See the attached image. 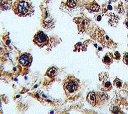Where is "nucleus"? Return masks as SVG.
<instances>
[{
	"instance_id": "f257e3e1",
	"label": "nucleus",
	"mask_w": 128,
	"mask_h": 114,
	"mask_svg": "<svg viewBox=\"0 0 128 114\" xmlns=\"http://www.w3.org/2000/svg\"><path fill=\"white\" fill-rule=\"evenodd\" d=\"M12 11L20 17H26L31 14L33 12V8L30 2L26 0H17L12 5Z\"/></svg>"
},
{
	"instance_id": "f03ea898",
	"label": "nucleus",
	"mask_w": 128,
	"mask_h": 114,
	"mask_svg": "<svg viewBox=\"0 0 128 114\" xmlns=\"http://www.w3.org/2000/svg\"><path fill=\"white\" fill-rule=\"evenodd\" d=\"M63 86L66 95L68 97H72L79 90L80 84L79 80L76 78L69 75L64 80Z\"/></svg>"
},
{
	"instance_id": "7ed1b4c3",
	"label": "nucleus",
	"mask_w": 128,
	"mask_h": 114,
	"mask_svg": "<svg viewBox=\"0 0 128 114\" xmlns=\"http://www.w3.org/2000/svg\"><path fill=\"white\" fill-rule=\"evenodd\" d=\"M48 41V37L42 31L38 32L33 38L34 43L39 47H43L46 45Z\"/></svg>"
},
{
	"instance_id": "20e7f679",
	"label": "nucleus",
	"mask_w": 128,
	"mask_h": 114,
	"mask_svg": "<svg viewBox=\"0 0 128 114\" xmlns=\"http://www.w3.org/2000/svg\"><path fill=\"white\" fill-rule=\"evenodd\" d=\"M32 60V56L30 54L28 53H24L22 54L19 57V62L22 66H27L30 64Z\"/></svg>"
},
{
	"instance_id": "39448f33",
	"label": "nucleus",
	"mask_w": 128,
	"mask_h": 114,
	"mask_svg": "<svg viewBox=\"0 0 128 114\" xmlns=\"http://www.w3.org/2000/svg\"><path fill=\"white\" fill-rule=\"evenodd\" d=\"M87 100L88 101V102L90 104H91L92 106H94L96 104V102H97L96 94L94 92H91L90 93H89L87 97Z\"/></svg>"
},
{
	"instance_id": "423d86ee",
	"label": "nucleus",
	"mask_w": 128,
	"mask_h": 114,
	"mask_svg": "<svg viewBox=\"0 0 128 114\" xmlns=\"http://www.w3.org/2000/svg\"><path fill=\"white\" fill-rule=\"evenodd\" d=\"M112 61H113L112 55L110 53L107 54L103 58V62L105 64H106V65H108V66H109L110 64H111L112 63Z\"/></svg>"
},
{
	"instance_id": "0eeeda50",
	"label": "nucleus",
	"mask_w": 128,
	"mask_h": 114,
	"mask_svg": "<svg viewBox=\"0 0 128 114\" xmlns=\"http://www.w3.org/2000/svg\"><path fill=\"white\" fill-rule=\"evenodd\" d=\"M108 95L105 93H100L98 94V96H96L97 97V101H99V102H105L106 98H107Z\"/></svg>"
},
{
	"instance_id": "6e6552de",
	"label": "nucleus",
	"mask_w": 128,
	"mask_h": 114,
	"mask_svg": "<svg viewBox=\"0 0 128 114\" xmlns=\"http://www.w3.org/2000/svg\"><path fill=\"white\" fill-rule=\"evenodd\" d=\"M103 90L105 91H109L111 89L112 85L110 83L109 80H105L103 81Z\"/></svg>"
},
{
	"instance_id": "1a4fd4ad",
	"label": "nucleus",
	"mask_w": 128,
	"mask_h": 114,
	"mask_svg": "<svg viewBox=\"0 0 128 114\" xmlns=\"http://www.w3.org/2000/svg\"><path fill=\"white\" fill-rule=\"evenodd\" d=\"M56 69L55 68H51L50 69L48 70V71L47 72V74L48 76L50 77H53V76L55 75V74H56Z\"/></svg>"
},
{
	"instance_id": "9d476101",
	"label": "nucleus",
	"mask_w": 128,
	"mask_h": 114,
	"mask_svg": "<svg viewBox=\"0 0 128 114\" xmlns=\"http://www.w3.org/2000/svg\"><path fill=\"white\" fill-rule=\"evenodd\" d=\"M77 4V1L76 0H68V5L70 7H74Z\"/></svg>"
},
{
	"instance_id": "9b49d317",
	"label": "nucleus",
	"mask_w": 128,
	"mask_h": 114,
	"mask_svg": "<svg viewBox=\"0 0 128 114\" xmlns=\"http://www.w3.org/2000/svg\"><path fill=\"white\" fill-rule=\"evenodd\" d=\"M100 7L97 4L93 5L91 7V10L94 12H98L99 10H100Z\"/></svg>"
},
{
	"instance_id": "f8f14e48",
	"label": "nucleus",
	"mask_w": 128,
	"mask_h": 114,
	"mask_svg": "<svg viewBox=\"0 0 128 114\" xmlns=\"http://www.w3.org/2000/svg\"><path fill=\"white\" fill-rule=\"evenodd\" d=\"M114 83L115 86H116L117 87H118V88H120L122 87V82L118 79H116V80H115L114 81Z\"/></svg>"
},
{
	"instance_id": "ddd939ff",
	"label": "nucleus",
	"mask_w": 128,
	"mask_h": 114,
	"mask_svg": "<svg viewBox=\"0 0 128 114\" xmlns=\"http://www.w3.org/2000/svg\"><path fill=\"white\" fill-rule=\"evenodd\" d=\"M124 62L128 65V53H126L124 54L123 57Z\"/></svg>"
},
{
	"instance_id": "4468645a",
	"label": "nucleus",
	"mask_w": 128,
	"mask_h": 114,
	"mask_svg": "<svg viewBox=\"0 0 128 114\" xmlns=\"http://www.w3.org/2000/svg\"><path fill=\"white\" fill-rule=\"evenodd\" d=\"M114 55H115V56L117 58V59H119L120 57V55L119 53H118V52H116V53H114Z\"/></svg>"
},
{
	"instance_id": "2eb2a0df",
	"label": "nucleus",
	"mask_w": 128,
	"mask_h": 114,
	"mask_svg": "<svg viewBox=\"0 0 128 114\" xmlns=\"http://www.w3.org/2000/svg\"><path fill=\"white\" fill-rule=\"evenodd\" d=\"M126 26H127L128 27V22H126Z\"/></svg>"
}]
</instances>
